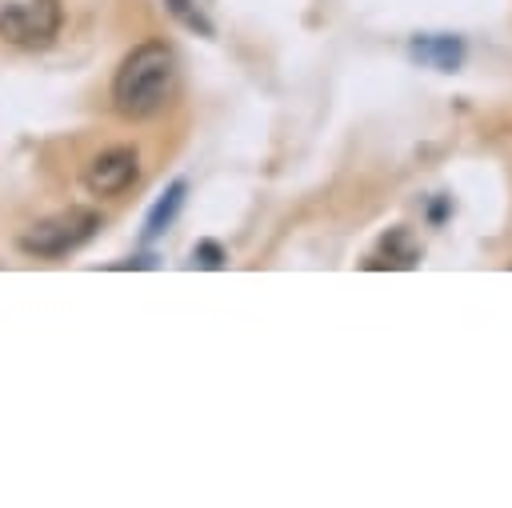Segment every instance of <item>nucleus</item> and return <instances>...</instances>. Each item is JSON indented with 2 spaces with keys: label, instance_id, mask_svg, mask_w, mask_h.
Returning <instances> with one entry per match:
<instances>
[{
  "label": "nucleus",
  "instance_id": "obj_1",
  "mask_svg": "<svg viewBox=\"0 0 512 508\" xmlns=\"http://www.w3.org/2000/svg\"><path fill=\"white\" fill-rule=\"evenodd\" d=\"M176 92V52L164 40L136 44L112 76V108L124 120L156 116Z\"/></svg>",
  "mask_w": 512,
  "mask_h": 508
},
{
  "label": "nucleus",
  "instance_id": "obj_4",
  "mask_svg": "<svg viewBox=\"0 0 512 508\" xmlns=\"http://www.w3.org/2000/svg\"><path fill=\"white\" fill-rule=\"evenodd\" d=\"M136 180H140V156H136V148H124V144L96 152L92 164L84 168V188L92 196H120Z\"/></svg>",
  "mask_w": 512,
  "mask_h": 508
},
{
  "label": "nucleus",
  "instance_id": "obj_9",
  "mask_svg": "<svg viewBox=\"0 0 512 508\" xmlns=\"http://www.w3.org/2000/svg\"><path fill=\"white\" fill-rule=\"evenodd\" d=\"M192 264H200V268H224V248L216 240H200L192 248Z\"/></svg>",
  "mask_w": 512,
  "mask_h": 508
},
{
  "label": "nucleus",
  "instance_id": "obj_10",
  "mask_svg": "<svg viewBox=\"0 0 512 508\" xmlns=\"http://www.w3.org/2000/svg\"><path fill=\"white\" fill-rule=\"evenodd\" d=\"M116 268H152V260H148V256H144V260H120Z\"/></svg>",
  "mask_w": 512,
  "mask_h": 508
},
{
  "label": "nucleus",
  "instance_id": "obj_8",
  "mask_svg": "<svg viewBox=\"0 0 512 508\" xmlns=\"http://www.w3.org/2000/svg\"><path fill=\"white\" fill-rule=\"evenodd\" d=\"M164 8L184 24V28H192V32H200V36H212V20L192 4V0H164Z\"/></svg>",
  "mask_w": 512,
  "mask_h": 508
},
{
  "label": "nucleus",
  "instance_id": "obj_5",
  "mask_svg": "<svg viewBox=\"0 0 512 508\" xmlns=\"http://www.w3.org/2000/svg\"><path fill=\"white\" fill-rule=\"evenodd\" d=\"M420 64L436 68V72H456L464 60V40L460 36H416L408 48Z\"/></svg>",
  "mask_w": 512,
  "mask_h": 508
},
{
  "label": "nucleus",
  "instance_id": "obj_6",
  "mask_svg": "<svg viewBox=\"0 0 512 508\" xmlns=\"http://www.w3.org/2000/svg\"><path fill=\"white\" fill-rule=\"evenodd\" d=\"M420 260V244L412 240L408 228H392L384 240H380V252L364 260V268H412Z\"/></svg>",
  "mask_w": 512,
  "mask_h": 508
},
{
  "label": "nucleus",
  "instance_id": "obj_2",
  "mask_svg": "<svg viewBox=\"0 0 512 508\" xmlns=\"http://www.w3.org/2000/svg\"><path fill=\"white\" fill-rule=\"evenodd\" d=\"M96 232H100V212H92V208H64V212L44 216V220H36L32 228H24L20 240H16V248H20L24 256L60 260V256L84 248Z\"/></svg>",
  "mask_w": 512,
  "mask_h": 508
},
{
  "label": "nucleus",
  "instance_id": "obj_3",
  "mask_svg": "<svg viewBox=\"0 0 512 508\" xmlns=\"http://www.w3.org/2000/svg\"><path fill=\"white\" fill-rule=\"evenodd\" d=\"M60 20V0H0V40L12 48H48Z\"/></svg>",
  "mask_w": 512,
  "mask_h": 508
},
{
  "label": "nucleus",
  "instance_id": "obj_7",
  "mask_svg": "<svg viewBox=\"0 0 512 508\" xmlns=\"http://www.w3.org/2000/svg\"><path fill=\"white\" fill-rule=\"evenodd\" d=\"M184 196H188V184H184V180H172L168 192L152 204V212H148V220H144V240H156V236L176 220V212L184 208Z\"/></svg>",
  "mask_w": 512,
  "mask_h": 508
}]
</instances>
